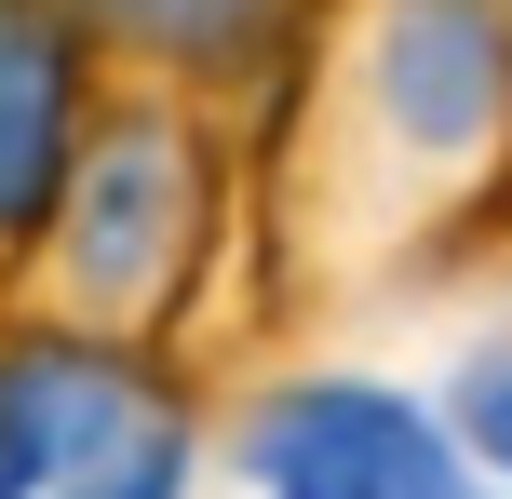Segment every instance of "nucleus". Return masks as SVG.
Masks as SVG:
<instances>
[{"label": "nucleus", "mask_w": 512, "mask_h": 499, "mask_svg": "<svg viewBox=\"0 0 512 499\" xmlns=\"http://www.w3.org/2000/svg\"><path fill=\"white\" fill-rule=\"evenodd\" d=\"M270 499H459V432L378 378H297L243 432Z\"/></svg>", "instance_id": "2"}, {"label": "nucleus", "mask_w": 512, "mask_h": 499, "mask_svg": "<svg viewBox=\"0 0 512 499\" xmlns=\"http://www.w3.org/2000/svg\"><path fill=\"white\" fill-rule=\"evenodd\" d=\"M54 284L81 297V338H122V324H149L162 297H176L189 243H203V149H189L162 108H135V122L81 135L68 189H54Z\"/></svg>", "instance_id": "1"}, {"label": "nucleus", "mask_w": 512, "mask_h": 499, "mask_svg": "<svg viewBox=\"0 0 512 499\" xmlns=\"http://www.w3.org/2000/svg\"><path fill=\"white\" fill-rule=\"evenodd\" d=\"M445 432H459L486 473H512V351H472V365H459V405H445Z\"/></svg>", "instance_id": "8"}, {"label": "nucleus", "mask_w": 512, "mask_h": 499, "mask_svg": "<svg viewBox=\"0 0 512 499\" xmlns=\"http://www.w3.org/2000/svg\"><path fill=\"white\" fill-rule=\"evenodd\" d=\"M81 162V27L68 0H0V243H41Z\"/></svg>", "instance_id": "5"}, {"label": "nucleus", "mask_w": 512, "mask_h": 499, "mask_svg": "<svg viewBox=\"0 0 512 499\" xmlns=\"http://www.w3.org/2000/svg\"><path fill=\"white\" fill-rule=\"evenodd\" d=\"M364 108L418 162L499 149V122H512V0H378L364 14Z\"/></svg>", "instance_id": "3"}, {"label": "nucleus", "mask_w": 512, "mask_h": 499, "mask_svg": "<svg viewBox=\"0 0 512 499\" xmlns=\"http://www.w3.org/2000/svg\"><path fill=\"white\" fill-rule=\"evenodd\" d=\"M297 0H68L81 41H122V54H162V68H230L256 54Z\"/></svg>", "instance_id": "6"}, {"label": "nucleus", "mask_w": 512, "mask_h": 499, "mask_svg": "<svg viewBox=\"0 0 512 499\" xmlns=\"http://www.w3.org/2000/svg\"><path fill=\"white\" fill-rule=\"evenodd\" d=\"M122 419H149V392H135L122 351H95V338L0 351V499H54Z\"/></svg>", "instance_id": "4"}, {"label": "nucleus", "mask_w": 512, "mask_h": 499, "mask_svg": "<svg viewBox=\"0 0 512 499\" xmlns=\"http://www.w3.org/2000/svg\"><path fill=\"white\" fill-rule=\"evenodd\" d=\"M54 499H189V432L149 405V419H122V432H108V446L81 459Z\"/></svg>", "instance_id": "7"}]
</instances>
